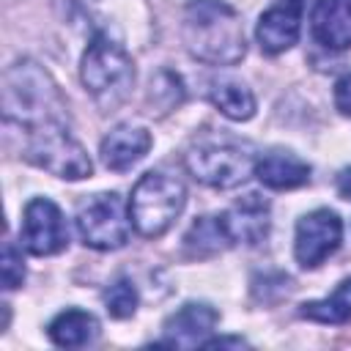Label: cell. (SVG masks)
Segmentation results:
<instances>
[{
	"mask_svg": "<svg viewBox=\"0 0 351 351\" xmlns=\"http://www.w3.org/2000/svg\"><path fill=\"white\" fill-rule=\"evenodd\" d=\"M310 27L318 44L326 49L351 47V0H315Z\"/></svg>",
	"mask_w": 351,
	"mask_h": 351,
	"instance_id": "cell-14",
	"label": "cell"
},
{
	"mask_svg": "<svg viewBox=\"0 0 351 351\" xmlns=\"http://www.w3.org/2000/svg\"><path fill=\"white\" fill-rule=\"evenodd\" d=\"M340 239H343L340 217L329 208H315L296 222L293 255H296L299 266L315 269L340 247Z\"/></svg>",
	"mask_w": 351,
	"mask_h": 351,
	"instance_id": "cell-9",
	"label": "cell"
},
{
	"mask_svg": "<svg viewBox=\"0 0 351 351\" xmlns=\"http://www.w3.org/2000/svg\"><path fill=\"white\" fill-rule=\"evenodd\" d=\"M181 36L189 55L208 66H236L247 55L241 16L225 0H189Z\"/></svg>",
	"mask_w": 351,
	"mask_h": 351,
	"instance_id": "cell-2",
	"label": "cell"
},
{
	"mask_svg": "<svg viewBox=\"0 0 351 351\" xmlns=\"http://www.w3.org/2000/svg\"><path fill=\"white\" fill-rule=\"evenodd\" d=\"M211 104L230 121H250L255 115V96L244 82L236 80H219L208 90Z\"/></svg>",
	"mask_w": 351,
	"mask_h": 351,
	"instance_id": "cell-18",
	"label": "cell"
},
{
	"mask_svg": "<svg viewBox=\"0 0 351 351\" xmlns=\"http://www.w3.org/2000/svg\"><path fill=\"white\" fill-rule=\"evenodd\" d=\"M184 206H186L184 184L165 170H148L145 176H140V181L132 189L129 219L143 239H159L181 217Z\"/></svg>",
	"mask_w": 351,
	"mask_h": 351,
	"instance_id": "cell-5",
	"label": "cell"
},
{
	"mask_svg": "<svg viewBox=\"0 0 351 351\" xmlns=\"http://www.w3.org/2000/svg\"><path fill=\"white\" fill-rule=\"evenodd\" d=\"M219 324V313L206 302H186L176 313H170L162 324V346L195 348L208 340L214 326Z\"/></svg>",
	"mask_w": 351,
	"mask_h": 351,
	"instance_id": "cell-10",
	"label": "cell"
},
{
	"mask_svg": "<svg viewBox=\"0 0 351 351\" xmlns=\"http://www.w3.org/2000/svg\"><path fill=\"white\" fill-rule=\"evenodd\" d=\"M22 156L30 165L66 181H80L93 173V162L82 143L71 134V126H52L44 132L25 134Z\"/></svg>",
	"mask_w": 351,
	"mask_h": 351,
	"instance_id": "cell-6",
	"label": "cell"
},
{
	"mask_svg": "<svg viewBox=\"0 0 351 351\" xmlns=\"http://www.w3.org/2000/svg\"><path fill=\"white\" fill-rule=\"evenodd\" d=\"M233 241L228 236V228L222 222V214H206L192 222V228L184 236V250L192 258H208L222 250H230Z\"/></svg>",
	"mask_w": 351,
	"mask_h": 351,
	"instance_id": "cell-17",
	"label": "cell"
},
{
	"mask_svg": "<svg viewBox=\"0 0 351 351\" xmlns=\"http://www.w3.org/2000/svg\"><path fill=\"white\" fill-rule=\"evenodd\" d=\"M80 80L90 99L99 104L101 112H112L121 107L134 85V63L129 52L110 38L107 33H96L82 52L80 63Z\"/></svg>",
	"mask_w": 351,
	"mask_h": 351,
	"instance_id": "cell-4",
	"label": "cell"
},
{
	"mask_svg": "<svg viewBox=\"0 0 351 351\" xmlns=\"http://www.w3.org/2000/svg\"><path fill=\"white\" fill-rule=\"evenodd\" d=\"M184 165L195 181L214 186V189H233L252 176L255 151L250 143L233 134L208 132V134H200L186 148Z\"/></svg>",
	"mask_w": 351,
	"mask_h": 351,
	"instance_id": "cell-3",
	"label": "cell"
},
{
	"mask_svg": "<svg viewBox=\"0 0 351 351\" xmlns=\"http://www.w3.org/2000/svg\"><path fill=\"white\" fill-rule=\"evenodd\" d=\"M101 299H104V310H107L112 318H118V321L132 318V315H134V310H137V302H140L134 282H132V280H126V277L115 280V282L104 291V296H101Z\"/></svg>",
	"mask_w": 351,
	"mask_h": 351,
	"instance_id": "cell-20",
	"label": "cell"
},
{
	"mask_svg": "<svg viewBox=\"0 0 351 351\" xmlns=\"http://www.w3.org/2000/svg\"><path fill=\"white\" fill-rule=\"evenodd\" d=\"M335 107L343 115H351V74H343L335 82Z\"/></svg>",
	"mask_w": 351,
	"mask_h": 351,
	"instance_id": "cell-23",
	"label": "cell"
},
{
	"mask_svg": "<svg viewBox=\"0 0 351 351\" xmlns=\"http://www.w3.org/2000/svg\"><path fill=\"white\" fill-rule=\"evenodd\" d=\"M335 189L343 200H351V167H343L335 178Z\"/></svg>",
	"mask_w": 351,
	"mask_h": 351,
	"instance_id": "cell-24",
	"label": "cell"
},
{
	"mask_svg": "<svg viewBox=\"0 0 351 351\" xmlns=\"http://www.w3.org/2000/svg\"><path fill=\"white\" fill-rule=\"evenodd\" d=\"M302 0H277L269 11L261 14L255 38L266 55H280L299 41L302 33Z\"/></svg>",
	"mask_w": 351,
	"mask_h": 351,
	"instance_id": "cell-11",
	"label": "cell"
},
{
	"mask_svg": "<svg viewBox=\"0 0 351 351\" xmlns=\"http://www.w3.org/2000/svg\"><path fill=\"white\" fill-rule=\"evenodd\" d=\"M222 222L233 244H261L269 236V203L258 195H244L228 211H222Z\"/></svg>",
	"mask_w": 351,
	"mask_h": 351,
	"instance_id": "cell-13",
	"label": "cell"
},
{
	"mask_svg": "<svg viewBox=\"0 0 351 351\" xmlns=\"http://www.w3.org/2000/svg\"><path fill=\"white\" fill-rule=\"evenodd\" d=\"M299 315L315 324H348L351 321V277L343 280L332 296L304 302L299 307Z\"/></svg>",
	"mask_w": 351,
	"mask_h": 351,
	"instance_id": "cell-19",
	"label": "cell"
},
{
	"mask_svg": "<svg viewBox=\"0 0 351 351\" xmlns=\"http://www.w3.org/2000/svg\"><path fill=\"white\" fill-rule=\"evenodd\" d=\"M77 233L90 250L107 252L123 247L132 233L129 203H123L118 192H99L88 197L77 208Z\"/></svg>",
	"mask_w": 351,
	"mask_h": 351,
	"instance_id": "cell-7",
	"label": "cell"
},
{
	"mask_svg": "<svg viewBox=\"0 0 351 351\" xmlns=\"http://www.w3.org/2000/svg\"><path fill=\"white\" fill-rule=\"evenodd\" d=\"M3 118L22 134L44 132L52 126H71L66 99L58 82L36 60L22 58L8 66L3 77Z\"/></svg>",
	"mask_w": 351,
	"mask_h": 351,
	"instance_id": "cell-1",
	"label": "cell"
},
{
	"mask_svg": "<svg viewBox=\"0 0 351 351\" xmlns=\"http://www.w3.org/2000/svg\"><path fill=\"white\" fill-rule=\"evenodd\" d=\"M148 101H151L154 107H159L162 112L178 107V104L184 101V85H181L178 74H173V71H159L156 80H151Z\"/></svg>",
	"mask_w": 351,
	"mask_h": 351,
	"instance_id": "cell-21",
	"label": "cell"
},
{
	"mask_svg": "<svg viewBox=\"0 0 351 351\" xmlns=\"http://www.w3.org/2000/svg\"><path fill=\"white\" fill-rule=\"evenodd\" d=\"M47 335L60 348H80V346H88L99 335V321H96V315H90L85 310L69 307L49 321Z\"/></svg>",
	"mask_w": 351,
	"mask_h": 351,
	"instance_id": "cell-16",
	"label": "cell"
},
{
	"mask_svg": "<svg viewBox=\"0 0 351 351\" xmlns=\"http://www.w3.org/2000/svg\"><path fill=\"white\" fill-rule=\"evenodd\" d=\"M19 239L30 255H58L69 244V228L63 211L49 197H33L25 206Z\"/></svg>",
	"mask_w": 351,
	"mask_h": 351,
	"instance_id": "cell-8",
	"label": "cell"
},
{
	"mask_svg": "<svg viewBox=\"0 0 351 351\" xmlns=\"http://www.w3.org/2000/svg\"><path fill=\"white\" fill-rule=\"evenodd\" d=\"M252 176L269 189H296L310 181V165L291 151H269L255 159Z\"/></svg>",
	"mask_w": 351,
	"mask_h": 351,
	"instance_id": "cell-15",
	"label": "cell"
},
{
	"mask_svg": "<svg viewBox=\"0 0 351 351\" xmlns=\"http://www.w3.org/2000/svg\"><path fill=\"white\" fill-rule=\"evenodd\" d=\"M151 132L134 123H121L115 129H110L99 145V156L101 165L107 170L123 173L129 167H134L148 151H151Z\"/></svg>",
	"mask_w": 351,
	"mask_h": 351,
	"instance_id": "cell-12",
	"label": "cell"
},
{
	"mask_svg": "<svg viewBox=\"0 0 351 351\" xmlns=\"http://www.w3.org/2000/svg\"><path fill=\"white\" fill-rule=\"evenodd\" d=\"M0 269H3V288L5 291H14V288L22 285L25 263H22V252L16 250L14 241H5V247H3V266Z\"/></svg>",
	"mask_w": 351,
	"mask_h": 351,
	"instance_id": "cell-22",
	"label": "cell"
}]
</instances>
